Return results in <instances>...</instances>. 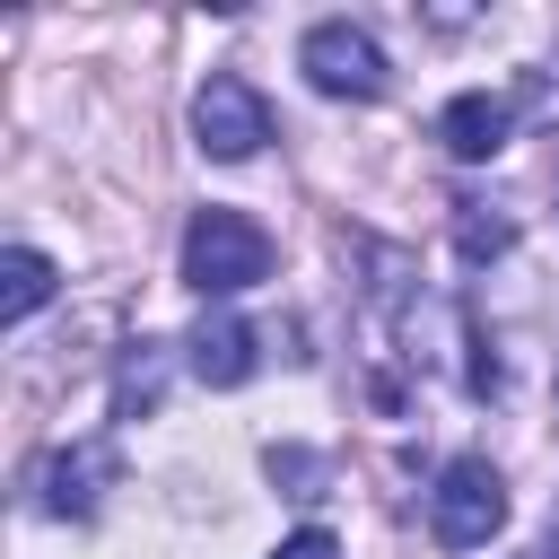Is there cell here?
<instances>
[{"instance_id":"obj_1","label":"cell","mask_w":559,"mask_h":559,"mask_svg":"<svg viewBox=\"0 0 559 559\" xmlns=\"http://www.w3.org/2000/svg\"><path fill=\"white\" fill-rule=\"evenodd\" d=\"M183 280L201 297H236V288L271 280V236L245 210H192V227H183Z\"/></svg>"},{"instance_id":"obj_2","label":"cell","mask_w":559,"mask_h":559,"mask_svg":"<svg viewBox=\"0 0 559 559\" xmlns=\"http://www.w3.org/2000/svg\"><path fill=\"white\" fill-rule=\"evenodd\" d=\"M498 524H507V480H498V463L454 454V463L437 472V489H428V533H437L445 550H480V542H498Z\"/></svg>"},{"instance_id":"obj_3","label":"cell","mask_w":559,"mask_h":559,"mask_svg":"<svg viewBox=\"0 0 559 559\" xmlns=\"http://www.w3.org/2000/svg\"><path fill=\"white\" fill-rule=\"evenodd\" d=\"M192 140H201V157L245 166V157L271 140V105H262L236 70H218V79H201V96H192Z\"/></svg>"},{"instance_id":"obj_4","label":"cell","mask_w":559,"mask_h":559,"mask_svg":"<svg viewBox=\"0 0 559 559\" xmlns=\"http://www.w3.org/2000/svg\"><path fill=\"white\" fill-rule=\"evenodd\" d=\"M297 70H306L323 96H384V44H376L367 26H349V17H323V26H306V44H297Z\"/></svg>"},{"instance_id":"obj_5","label":"cell","mask_w":559,"mask_h":559,"mask_svg":"<svg viewBox=\"0 0 559 559\" xmlns=\"http://www.w3.org/2000/svg\"><path fill=\"white\" fill-rule=\"evenodd\" d=\"M183 349H192V376H201V384H245V376L262 367V332H253L245 314H201Z\"/></svg>"},{"instance_id":"obj_6","label":"cell","mask_w":559,"mask_h":559,"mask_svg":"<svg viewBox=\"0 0 559 559\" xmlns=\"http://www.w3.org/2000/svg\"><path fill=\"white\" fill-rule=\"evenodd\" d=\"M507 131H515V105H507V96H480V87H472V96H454V105L437 114V140H445L463 166L498 157V148H507Z\"/></svg>"},{"instance_id":"obj_7","label":"cell","mask_w":559,"mask_h":559,"mask_svg":"<svg viewBox=\"0 0 559 559\" xmlns=\"http://www.w3.org/2000/svg\"><path fill=\"white\" fill-rule=\"evenodd\" d=\"M105 480H114V445H70V454H52V472H44V507H52V515H96Z\"/></svg>"},{"instance_id":"obj_8","label":"cell","mask_w":559,"mask_h":559,"mask_svg":"<svg viewBox=\"0 0 559 559\" xmlns=\"http://www.w3.org/2000/svg\"><path fill=\"white\" fill-rule=\"evenodd\" d=\"M44 297H52V262L35 245H9L0 253V323H26Z\"/></svg>"},{"instance_id":"obj_9","label":"cell","mask_w":559,"mask_h":559,"mask_svg":"<svg viewBox=\"0 0 559 559\" xmlns=\"http://www.w3.org/2000/svg\"><path fill=\"white\" fill-rule=\"evenodd\" d=\"M271 559H341V542H332L323 524H306V533H288V542H280Z\"/></svg>"}]
</instances>
